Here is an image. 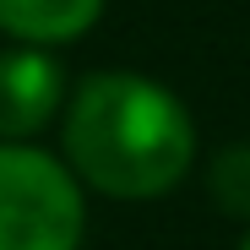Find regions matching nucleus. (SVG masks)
Returning a JSON list of instances; mask_svg holds the SVG:
<instances>
[{
  "label": "nucleus",
  "mask_w": 250,
  "mask_h": 250,
  "mask_svg": "<svg viewBox=\"0 0 250 250\" xmlns=\"http://www.w3.org/2000/svg\"><path fill=\"white\" fill-rule=\"evenodd\" d=\"M60 147L82 190L109 201H158L196 163V120L163 82L136 71H98L65 93Z\"/></svg>",
  "instance_id": "nucleus-1"
},
{
  "label": "nucleus",
  "mask_w": 250,
  "mask_h": 250,
  "mask_svg": "<svg viewBox=\"0 0 250 250\" xmlns=\"http://www.w3.org/2000/svg\"><path fill=\"white\" fill-rule=\"evenodd\" d=\"M82 229L87 196L71 163L33 142H0V250H76Z\"/></svg>",
  "instance_id": "nucleus-2"
},
{
  "label": "nucleus",
  "mask_w": 250,
  "mask_h": 250,
  "mask_svg": "<svg viewBox=\"0 0 250 250\" xmlns=\"http://www.w3.org/2000/svg\"><path fill=\"white\" fill-rule=\"evenodd\" d=\"M65 109V71L49 49H0V142H33Z\"/></svg>",
  "instance_id": "nucleus-3"
},
{
  "label": "nucleus",
  "mask_w": 250,
  "mask_h": 250,
  "mask_svg": "<svg viewBox=\"0 0 250 250\" xmlns=\"http://www.w3.org/2000/svg\"><path fill=\"white\" fill-rule=\"evenodd\" d=\"M104 17V0H0V33L11 44L60 49L93 33Z\"/></svg>",
  "instance_id": "nucleus-4"
},
{
  "label": "nucleus",
  "mask_w": 250,
  "mask_h": 250,
  "mask_svg": "<svg viewBox=\"0 0 250 250\" xmlns=\"http://www.w3.org/2000/svg\"><path fill=\"white\" fill-rule=\"evenodd\" d=\"M207 190L229 218H250V142H229L212 169H207Z\"/></svg>",
  "instance_id": "nucleus-5"
},
{
  "label": "nucleus",
  "mask_w": 250,
  "mask_h": 250,
  "mask_svg": "<svg viewBox=\"0 0 250 250\" xmlns=\"http://www.w3.org/2000/svg\"><path fill=\"white\" fill-rule=\"evenodd\" d=\"M239 250H250V234H245V245H239Z\"/></svg>",
  "instance_id": "nucleus-6"
}]
</instances>
